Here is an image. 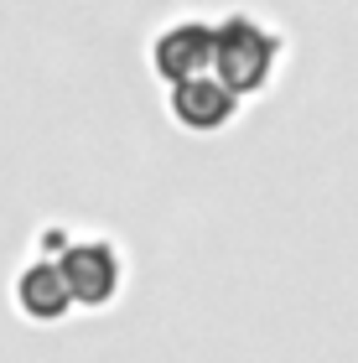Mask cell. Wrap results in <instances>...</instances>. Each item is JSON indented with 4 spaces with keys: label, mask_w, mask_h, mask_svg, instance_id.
I'll list each match as a JSON object with an SVG mask.
<instances>
[{
    "label": "cell",
    "mask_w": 358,
    "mask_h": 363,
    "mask_svg": "<svg viewBox=\"0 0 358 363\" xmlns=\"http://www.w3.org/2000/svg\"><path fill=\"white\" fill-rule=\"evenodd\" d=\"M239 114V94L223 84V78L208 68L198 78H182V84H172V120L208 135V130H223Z\"/></svg>",
    "instance_id": "cell-2"
},
{
    "label": "cell",
    "mask_w": 358,
    "mask_h": 363,
    "mask_svg": "<svg viewBox=\"0 0 358 363\" xmlns=\"http://www.w3.org/2000/svg\"><path fill=\"white\" fill-rule=\"evenodd\" d=\"M21 301H26L31 317L52 322V317H62V311H68L73 296H68V280H62L57 265H37V270H26V280H21Z\"/></svg>",
    "instance_id": "cell-5"
},
{
    "label": "cell",
    "mask_w": 358,
    "mask_h": 363,
    "mask_svg": "<svg viewBox=\"0 0 358 363\" xmlns=\"http://www.w3.org/2000/svg\"><path fill=\"white\" fill-rule=\"evenodd\" d=\"M275 62H281V37H275L265 21H254V16H229V21L213 26V73L239 99L265 89Z\"/></svg>",
    "instance_id": "cell-1"
},
{
    "label": "cell",
    "mask_w": 358,
    "mask_h": 363,
    "mask_svg": "<svg viewBox=\"0 0 358 363\" xmlns=\"http://www.w3.org/2000/svg\"><path fill=\"white\" fill-rule=\"evenodd\" d=\"M57 270L68 280V296L84 301V306H104V301H115V291H120V255L109 250V244H99V239L73 244Z\"/></svg>",
    "instance_id": "cell-4"
},
{
    "label": "cell",
    "mask_w": 358,
    "mask_h": 363,
    "mask_svg": "<svg viewBox=\"0 0 358 363\" xmlns=\"http://www.w3.org/2000/svg\"><path fill=\"white\" fill-rule=\"evenodd\" d=\"M151 68H156V78H167V84L208 73L213 68V26L208 21H172L151 42Z\"/></svg>",
    "instance_id": "cell-3"
}]
</instances>
